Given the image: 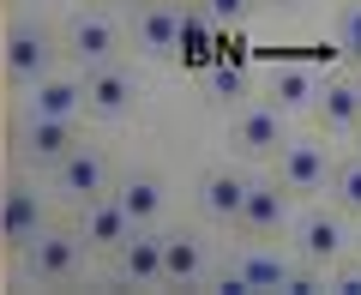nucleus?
I'll use <instances>...</instances> for the list:
<instances>
[{
    "label": "nucleus",
    "instance_id": "nucleus-1",
    "mask_svg": "<svg viewBox=\"0 0 361 295\" xmlns=\"http://www.w3.org/2000/svg\"><path fill=\"white\" fill-rule=\"evenodd\" d=\"M78 259H85V235L61 229V223H42V229L18 247V283H30V289H54V283L78 277Z\"/></svg>",
    "mask_w": 361,
    "mask_h": 295
},
{
    "label": "nucleus",
    "instance_id": "nucleus-4",
    "mask_svg": "<svg viewBox=\"0 0 361 295\" xmlns=\"http://www.w3.org/2000/svg\"><path fill=\"white\" fill-rule=\"evenodd\" d=\"M289 235H295V259L331 265V259H343V247H349V211L343 205H307L295 223H289Z\"/></svg>",
    "mask_w": 361,
    "mask_h": 295
},
{
    "label": "nucleus",
    "instance_id": "nucleus-24",
    "mask_svg": "<svg viewBox=\"0 0 361 295\" xmlns=\"http://www.w3.org/2000/svg\"><path fill=\"white\" fill-rule=\"evenodd\" d=\"M205 37H211V18L199 13V6H193V13H180V54H199Z\"/></svg>",
    "mask_w": 361,
    "mask_h": 295
},
{
    "label": "nucleus",
    "instance_id": "nucleus-16",
    "mask_svg": "<svg viewBox=\"0 0 361 295\" xmlns=\"http://www.w3.org/2000/svg\"><path fill=\"white\" fill-rule=\"evenodd\" d=\"M313 115H319V127H331V133H355L361 127V73L355 78H319Z\"/></svg>",
    "mask_w": 361,
    "mask_h": 295
},
{
    "label": "nucleus",
    "instance_id": "nucleus-10",
    "mask_svg": "<svg viewBox=\"0 0 361 295\" xmlns=\"http://www.w3.org/2000/svg\"><path fill=\"white\" fill-rule=\"evenodd\" d=\"M205 277H211V241L199 229H163V283L193 289Z\"/></svg>",
    "mask_w": 361,
    "mask_h": 295
},
{
    "label": "nucleus",
    "instance_id": "nucleus-22",
    "mask_svg": "<svg viewBox=\"0 0 361 295\" xmlns=\"http://www.w3.org/2000/svg\"><path fill=\"white\" fill-rule=\"evenodd\" d=\"M199 13H205L211 25H223V30H241L247 18L259 13V0H199Z\"/></svg>",
    "mask_w": 361,
    "mask_h": 295
},
{
    "label": "nucleus",
    "instance_id": "nucleus-29",
    "mask_svg": "<svg viewBox=\"0 0 361 295\" xmlns=\"http://www.w3.org/2000/svg\"><path fill=\"white\" fill-rule=\"evenodd\" d=\"M127 6H151V0H127Z\"/></svg>",
    "mask_w": 361,
    "mask_h": 295
},
{
    "label": "nucleus",
    "instance_id": "nucleus-7",
    "mask_svg": "<svg viewBox=\"0 0 361 295\" xmlns=\"http://www.w3.org/2000/svg\"><path fill=\"white\" fill-rule=\"evenodd\" d=\"M61 49H66V54H73V61L90 73V66H109V61L121 54V30H115V18H109V13H90V6H85V13L66 18Z\"/></svg>",
    "mask_w": 361,
    "mask_h": 295
},
{
    "label": "nucleus",
    "instance_id": "nucleus-8",
    "mask_svg": "<svg viewBox=\"0 0 361 295\" xmlns=\"http://www.w3.org/2000/svg\"><path fill=\"white\" fill-rule=\"evenodd\" d=\"M247 187H253V181H247L235 163H223V169H205V175L193 181V205H199V217H205V223H241Z\"/></svg>",
    "mask_w": 361,
    "mask_h": 295
},
{
    "label": "nucleus",
    "instance_id": "nucleus-20",
    "mask_svg": "<svg viewBox=\"0 0 361 295\" xmlns=\"http://www.w3.org/2000/svg\"><path fill=\"white\" fill-rule=\"evenodd\" d=\"M331 205H343L349 217H361V157H343L331 169Z\"/></svg>",
    "mask_w": 361,
    "mask_h": 295
},
{
    "label": "nucleus",
    "instance_id": "nucleus-23",
    "mask_svg": "<svg viewBox=\"0 0 361 295\" xmlns=\"http://www.w3.org/2000/svg\"><path fill=\"white\" fill-rule=\"evenodd\" d=\"M337 42H343V54L361 66V0H343V13H337Z\"/></svg>",
    "mask_w": 361,
    "mask_h": 295
},
{
    "label": "nucleus",
    "instance_id": "nucleus-17",
    "mask_svg": "<svg viewBox=\"0 0 361 295\" xmlns=\"http://www.w3.org/2000/svg\"><path fill=\"white\" fill-rule=\"evenodd\" d=\"M133 42H139L145 61H169V54H180V13L169 6V0H151V6H139Z\"/></svg>",
    "mask_w": 361,
    "mask_h": 295
},
{
    "label": "nucleus",
    "instance_id": "nucleus-3",
    "mask_svg": "<svg viewBox=\"0 0 361 295\" xmlns=\"http://www.w3.org/2000/svg\"><path fill=\"white\" fill-rule=\"evenodd\" d=\"M54 54H61V42H54V30L37 25V18H13L6 37H0V61H6V78H13L18 90H30L37 78H49Z\"/></svg>",
    "mask_w": 361,
    "mask_h": 295
},
{
    "label": "nucleus",
    "instance_id": "nucleus-15",
    "mask_svg": "<svg viewBox=\"0 0 361 295\" xmlns=\"http://www.w3.org/2000/svg\"><path fill=\"white\" fill-rule=\"evenodd\" d=\"M25 115H54V121H78L85 115V73L66 78V73H49L25 90Z\"/></svg>",
    "mask_w": 361,
    "mask_h": 295
},
{
    "label": "nucleus",
    "instance_id": "nucleus-21",
    "mask_svg": "<svg viewBox=\"0 0 361 295\" xmlns=\"http://www.w3.org/2000/svg\"><path fill=\"white\" fill-rule=\"evenodd\" d=\"M313 90H319V85H313V73L289 66V73H277V78H271V103H277V109L289 115V109H301V103H307Z\"/></svg>",
    "mask_w": 361,
    "mask_h": 295
},
{
    "label": "nucleus",
    "instance_id": "nucleus-2",
    "mask_svg": "<svg viewBox=\"0 0 361 295\" xmlns=\"http://www.w3.org/2000/svg\"><path fill=\"white\" fill-rule=\"evenodd\" d=\"M13 151L30 175H54L66 157L78 151V121H54V115H25L13 121Z\"/></svg>",
    "mask_w": 361,
    "mask_h": 295
},
{
    "label": "nucleus",
    "instance_id": "nucleus-27",
    "mask_svg": "<svg viewBox=\"0 0 361 295\" xmlns=\"http://www.w3.org/2000/svg\"><path fill=\"white\" fill-rule=\"evenodd\" d=\"M259 6H271V13H295L301 0H259Z\"/></svg>",
    "mask_w": 361,
    "mask_h": 295
},
{
    "label": "nucleus",
    "instance_id": "nucleus-6",
    "mask_svg": "<svg viewBox=\"0 0 361 295\" xmlns=\"http://www.w3.org/2000/svg\"><path fill=\"white\" fill-rule=\"evenodd\" d=\"M49 181H54V193H61L66 205H78V211H85L90 199H109V193H115V169H109V157L97 151V145H78Z\"/></svg>",
    "mask_w": 361,
    "mask_h": 295
},
{
    "label": "nucleus",
    "instance_id": "nucleus-11",
    "mask_svg": "<svg viewBox=\"0 0 361 295\" xmlns=\"http://www.w3.org/2000/svg\"><path fill=\"white\" fill-rule=\"evenodd\" d=\"M331 151H325L319 139H289L283 151H277V181H283L289 193H325L331 187Z\"/></svg>",
    "mask_w": 361,
    "mask_h": 295
},
{
    "label": "nucleus",
    "instance_id": "nucleus-28",
    "mask_svg": "<svg viewBox=\"0 0 361 295\" xmlns=\"http://www.w3.org/2000/svg\"><path fill=\"white\" fill-rule=\"evenodd\" d=\"M355 157H361V127H355Z\"/></svg>",
    "mask_w": 361,
    "mask_h": 295
},
{
    "label": "nucleus",
    "instance_id": "nucleus-18",
    "mask_svg": "<svg viewBox=\"0 0 361 295\" xmlns=\"http://www.w3.org/2000/svg\"><path fill=\"white\" fill-rule=\"evenodd\" d=\"M115 205L133 217V229L157 223V217H163V205H169L163 175H151V169H133V175H121V181H115Z\"/></svg>",
    "mask_w": 361,
    "mask_h": 295
},
{
    "label": "nucleus",
    "instance_id": "nucleus-12",
    "mask_svg": "<svg viewBox=\"0 0 361 295\" xmlns=\"http://www.w3.org/2000/svg\"><path fill=\"white\" fill-rule=\"evenodd\" d=\"M133 97H139V85H133V73H127L121 61L90 66V73H85V115H90V121H121V115H133Z\"/></svg>",
    "mask_w": 361,
    "mask_h": 295
},
{
    "label": "nucleus",
    "instance_id": "nucleus-19",
    "mask_svg": "<svg viewBox=\"0 0 361 295\" xmlns=\"http://www.w3.org/2000/svg\"><path fill=\"white\" fill-rule=\"evenodd\" d=\"M78 235H85L90 253H115V247L133 235V217L115 205V193H109V199H90V205H85V217H78Z\"/></svg>",
    "mask_w": 361,
    "mask_h": 295
},
{
    "label": "nucleus",
    "instance_id": "nucleus-9",
    "mask_svg": "<svg viewBox=\"0 0 361 295\" xmlns=\"http://www.w3.org/2000/svg\"><path fill=\"white\" fill-rule=\"evenodd\" d=\"M37 229H42V187L30 175H13L0 187V241L18 253Z\"/></svg>",
    "mask_w": 361,
    "mask_h": 295
},
{
    "label": "nucleus",
    "instance_id": "nucleus-13",
    "mask_svg": "<svg viewBox=\"0 0 361 295\" xmlns=\"http://www.w3.org/2000/svg\"><path fill=\"white\" fill-rule=\"evenodd\" d=\"M289 199H295V193H289L277 175H271V181H253V187H247V205H241V223H235V229H247V235H277L283 223H295Z\"/></svg>",
    "mask_w": 361,
    "mask_h": 295
},
{
    "label": "nucleus",
    "instance_id": "nucleus-14",
    "mask_svg": "<svg viewBox=\"0 0 361 295\" xmlns=\"http://www.w3.org/2000/svg\"><path fill=\"white\" fill-rule=\"evenodd\" d=\"M115 265H121V277H127V283H139V289L163 283V229H157V223L133 229L127 241L115 247Z\"/></svg>",
    "mask_w": 361,
    "mask_h": 295
},
{
    "label": "nucleus",
    "instance_id": "nucleus-26",
    "mask_svg": "<svg viewBox=\"0 0 361 295\" xmlns=\"http://www.w3.org/2000/svg\"><path fill=\"white\" fill-rule=\"evenodd\" d=\"M211 289H217V295H247V283H241V271H217V277H211Z\"/></svg>",
    "mask_w": 361,
    "mask_h": 295
},
{
    "label": "nucleus",
    "instance_id": "nucleus-5",
    "mask_svg": "<svg viewBox=\"0 0 361 295\" xmlns=\"http://www.w3.org/2000/svg\"><path fill=\"white\" fill-rule=\"evenodd\" d=\"M289 145V127H283V109L277 103H247L241 115L229 121V151L241 163H265Z\"/></svg>",
    "mask_w": 361,
    "mask_h": 295
},
{
    "label": "nucleus",
    "instance_id": "nucleus-25",
    "mask_svg": "<svg viewBox=\"0 0 361 295\" xmlns=\"http://www.w3.org/2000/svg\"><path fill=\"white\" fill-rule=\"evenodd\" d=\"M331 289L337 295H361V265H337L331 259Z\"/></svg>",
    "mask_w": 361,
    "mask_h": 295
}]
</instances>
